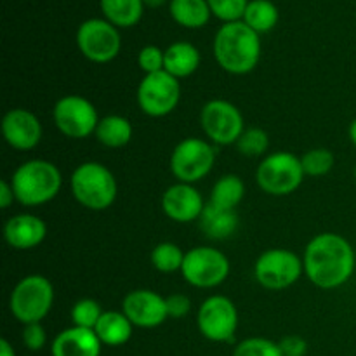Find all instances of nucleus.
I'll list each match as a JSON object with an SVG mask.
<instances>
[{
	"mask_svg": "<svg viewBox=\"0 0 356 356\" xmlns=\"http://www.w3.org/2000/svg\"><path fill=\"white\" fill-rule=\"evenodd\" d=\"M280 19L278 7L271 0H250L242 21L256 33L263 35L273 30Z\"/></svg>",
	"mask_w": 356,
	"mask_h": 356,
	"instance_id": "bb28decb",
	"label": "nucleus"
},
{
	"mask_svg": "<svg viewBox=\"0 0 356 356\" xmlns=\"http://www.w3.org/2000/svg\"><path fill=\"white\" fill-rule=\"evenodd\" d=\"M238 214L233 209H222L207 202L198 219V226L211 240H226L238 229Z\"/></svg>",
	"mask_w": 356,
	"mask_h": 356,
	"instance_id": "aec40b11",
	"label": "nucleus"
},
{
	"mask_svg": "<svg viewBox=\"0 0 356 356\" xmlns=\"http://www.w3.org/2000/svg\"><path fill=\"white\" fill-rule=\"evenodd\" d=\"M306 174L301 156L291 152H275L264 156L256 170V181L264 193L271 197H287L305 181Z\"/></svg>",
	"mask_w": 356,
	"mask_h": 356,
	"instance_id": "423d86ee",
	"label": "nucleus"
},
{
	"mask_svg": "<svg viewBox=\"0 0 356 356\" xmlns=\"http://www.w3.org/2000/svg\"><path fill=\"white\" fill-rule=\"evenodd\" d=\"M200 125L212 145H236L245 131V120L238 106L226 99H211L200 111Z\"/></svg>",
	"mask_w": 356,
	"mask_h": 356,
	"instance_id": "9b49d317",
	"label": "nucleus"
},
{
	"mask_svg": "<svg viewBox=\"0 0 356 356\" xmlns=\"http://www.w3.org/2000/svg\"><path fill=\"white\" fill-rule=\"evenodd\" d=\"M138 65L145 72V75L163 72V68H165V51H162L156 45H145L138 54Z\"/></svg>",
	"mask_w": 356,
	"mask_h": 356,
	"instance_id": "72a5a7b5",
	"label": "nucleus"
},
{
	"mask_svg": "<svg viewBox=\"0 0 356 356\" xmlns=\"http://www.w3.org/2000/svg\"><path fill=\"white\" fill-rule=\"evenodd\" d=\"M181 101V82L163 70L143 76L138 86V104L145 115L162 118L172 113Z\"/></svg>",
	"mask_w": 356,
	"mask_h": 356,
	"instance_id": "4468645a",
	"label": "nucleus"
},
{
	"mask_svg": "<svg viewBox=\"0 0 356 356\" xmlns=\"http://www.w3.org/2000/svg\"><path fill=\"white\" fill-rule=\"evenodd\" d=\"M214 58L229 75H247L261 59V35L243 21L225 23L214 37Z\"/></svg>",
	"mask_w": 356,
	"mask_h": 356,
	"instance_id": "f03ea898",
	"label": "nucleus"
},
{
	"mask_svg": "<svg viewBox=\"0 0 356 356\" xmlns=\"http://www.w3.org/2000/svg\"><path fill=\"white\" fill-rule=\"evenodd\" d=\"M169 13L179 26L188 30L204 28L212 16L207 0H170Z\"/></svg>",
	"mask_w": 356,
	"mask_h": 356,
	"instance_id": "b1692460",
	"label": "nucleus"
},
{
	"mask_svg": "<svg viewBox=\"0 0 356 356\" xmlns=\"http://www.w3.org/2000/svg\"><path fill=\"white\" fill-rule=\"evenodd\" d=\"M305 275L315 287L334 291L351 280L356 268L353 245L337 233L313 236L302 254Z\"/></svg>",
	"mask_w": 356,
	"mask_h": 356,
	"instance_id": "f257e3e1",
	"label": "nucleus"
},
{
	"mask_svg": "<svg viewBox=\"0 0 356 356\" xmlns=\"http://www.w3.org/2000/svg\"><path fill=\"white\" fill-rule=\"evenodd\" d=\"M145 2L146 7H153V9H159V7H162L163 3H167V0H143ZM170 2V0H169Z\"/></svg>",
	"mask_w": 356,
	"mask_h": 356,
	"instance_id": "a19ab883",
	"label": "nucleus"
},
{
	"mask_svg": "<svg viewBox=\"0 0 356 356\" xmlns=\"http://www.w3.org/2000/svg\"><path fill=\"white\" fill-rule=\"evenodd\" d=\"M162 211L170 221L188 225L198 221L207 202L204 200L195 184L176 183L167 188L162 195Z\"/></svg>",
	"mask_w": 356,
	"mask_h": 356,
	"instance_id": "f3484780",
	"label": "nucleus"
},
{
	"mask_svg": "<svg viewBox=\"0 0 356 356\" xmlns=\"http://www.w3.org/2000/svg\"><path fill=\"white\" fill-rule=\"evenodd\" d=\"M103 343L96 332L82 327H68L61 330L51 343L52 356H101Z\"/></svg>",
	"mask_w": 356,
	"mask_h": 356,
	"instance_id": "6ab92c4d",
	"label": "nucleus"
},
{
	"mask_svg": "<svg viewBox=\"0 0 356 356\" xmlns=\"http://www.w3.org/2000/svg\"><path fill=\"white\" fill-rule=\"evenodd\" d=\"M14 202H16V195H14L13 184H10V181L2 179L0 181V207L6 211Z\"/></svg>",
	"mask_w": 356,
	"mask_h": 356,
	"instance_id": "4c0bfd02",
	"label": "nucleus"
},
{
	"mask_svg": "<svg viewBox=\"0 0 356 356\" xmlns=\"http://www.w3.org/2000/svg\"><path fill=\"white\" fill-rule=\"evenodd\" d=\"M232 264L226 254L209 245L195 247L184 256L181 275L184 280L197 289L219 287L229 277Z\"/></svg>",
	"mask_w": 356,
	"mask_h": 356,
	"instance_id": "1a4fd4ad",
	"label": "nucleus"
},
{
	"mask_svg": "<svg viewBox=\"0 0 356 356\" xmlns=\"http://www.w3.org/2000/svg\"><path fill=\"white\" fill-rule=\"evenodd\" d=\"M197 325L205 339L212 343H232L238 329L235 302L221 294L209 296L198 308Z\"/></svg>",
	"mask_w": 356,
	"mask_h": 356,
	"instance_id": "ddd939ff",
	"label": "nucleus"
},
{
	"mask_svg": "<svg viewBox=\"0 0 356 356\" xmlns=\"http://www.w3.org/2000/svg\"><path fill=\"white\" fill-rule=\"evenodd\" d=\"M52 120L66 138L86 139L94 136L101 118L96 106L87 97L68 94L56 101L52 108Z\"/></svg>",
	"mask_w": 356,
	"mask_h": 356,
	"instance_id": "f8f14e48",
	"label": "nucleus"
},
{
	"mask_svg": "<svg viewBox=\"0 0 356 356\" xmlns=\"http://www.w3.org/2000/svg\"><path fill=\"white\" fill-rule=\"evenodd\" d=\"M2 136L10 148L17 152H30L37 148L44 136L37 115L26 108H13L2 118Z\"/></svg>",
	"mask_w": 356,
	"mask_h": 356,
	"instance_id": "dca6fc26",
	"label": "nucleus"
},
{
	"mask_svg": "<svg viewBox=\"0 0 356 356\" xmlns=\"http://www.w3.org/2000/svg\"><path fill=\"white\" fill-rule=\"evenodd\" d=\"M0 356H16L13 344L7 339H0Z\"/></svg>",
	"mask_w": 356,
	"mask_h": 356,
	"instance_id": "58836bf2",
	"label": "nucleus"
},
{
	"mask_svg": "<svg viewBox=\"0 0 356 356\" xmlns=\"http://www.w3.org/2000/svg\"><path fill=\"white\" fill-rule=\"evenodd\" d=\"M47 236V225L35 214H16L7 219L3 238L7 245L16 250H31L40 245Z\"/></svg>",
	"mask_w": 356,
	"mask_h": 356,
	"instance_id": "a211bd4d",
	"label": "nucleus"
},
{
	"mask_svg": "<svg viewBox=\"0 0 356 356\" xmlns=\"http://www.w3.org/2000/svg\"><path fill=\"white\" fill-rule=\"evenodd\" d=\"M348 138H350V141L353 143V146L356 148V118L351 122L350 127H348Z\"/></svg>",
	"mask_w": 356,
	"mask_h": 356,
	"instance_id": "ea45409f",
	"label": "nucleus"
},
{
	"mask_svg": "<svg viewBox=\"0 0 356 356\" xmlns=\"http://www.w3.org/2000/svg\"><path fill=\"white\" fill-rule=\"evenodd\" d=\"M76 47L90 63L106 65L120 54L122 38L118 28L103 17L86 19L76 30Z\"/></svg>",
	"mask_w": 356,
	"mask_h": 356,
	"instance_id": "9d476101",
	"label": "nucleus"
},
{
	"mask_svg": "<svg viewBox=\"0 0 356 356\" xmlns=\"http://www.w3.org/2000/svg\"><path fill=\"white\" fill-rule=\"evenodd\" d=\"M270 148V138L264 129L259 127H250L245 129L236 141V149L242 153L243 156H263L264 153Z\"/></svg>",
	"mask_w": 356,
	"mask_h": 356,
	"instance_id": "7c9ffc66",
	"label": "nucleus"
},
{
	"mask_svg": "<svg viewBox=\"0 0 356 356\" xmlns=\"http://www.w3.org/2000/svg\"><path fill=\"white\" fill-rule=\"evenodd\" d=\"M169 163L177 183L195 184L214 169L216 148L209 139L186 138L174 146Z\"/></svg>",
	"mask_w": 356,
	"mask_h": 356,
	"instance_id": "0eeeda50",
	"label": "nucleus"
},
{
	"mask_svg": "<svg viewBox=\"0 0 356 356\" xmlns=\"http://www.w3.org/2000/svg\"><path fill=\"white\" fill-rule=\"evenodd\" d=\"M103 346L118 348L131 341L134 325L124 312H104L94 329Z\"/></svg>",
	"mask_w": 356,
	"mask_h": 356,
	"instance_id": "4be33fe9",
	"label": "nucleus"
},
{
	"mask_svg": "<svg viewBox=\"0 0 356 356\" xmlns=\"http://www.w3.org/2000/svg\"><path fill=\"white\" fill-rule=\"evenodd\" d=\"M233 356H282L278 343L266 337H247L235 346Z\"/></svg>",
	"mask_w": 356,
	"mask_h": 356,
	"instance_id": "2f4dec72",
	"label": "nucleus"
},
{
	"mask_svg": "<svg viewBox=\"0 0 356 356\" xmlns=\"http://www.w3.org/2000/svg\"><path fill=\"white\" fill-rule=\"evenodd\" d=\"M336 156L329 148H312L301 155V165L306 176L322 177L334 169Z\"/></svg>",
	"mask_w": 356,
	"mask_h": 356,
	"instance_id": "c85d7f7f",
	"label": "nucleus"
},
{
	"mask_svg": "<svg viewBox=\"0 0 356 356\" xmlns=\"http://www.w3.org/2000/svg\"><path fill=\"white\" fill-rule=\"evenodd\" d=\"M21 341H23V346L26 350L40 351L47 344V332H45L42 322L24 325L23 332H21Z\"/></svg>",
	"mask_w": 356,
	"mask_h": 356,
	"instance_id": "f704fd0d",
	"label": "nucleus"
},
{
	"mask_svg": "<svg viewBox=\"0 0 356 356\" xmlns=\"http://www.w3.org/2000/svg\"><path fill=\"white\" fill-rule=\"evenodd\" d=\"M202 61L200 51L190 42H174L165 49V72L181 80L191 76Z\"/></svg>",
	"mask_w": 356,
	"mask_h": 356,
	"instance_id": "412c9836",
	"label": "nucleus"
},
{
	"mask_svg": "<svg viewBox=\"0 0 356 356\" xmlns=\"http://www.w3.org/2000/svg\"><path fill=\"white\" fill-rule=\"evenodd\" d=\"M104 19L117 28H132L141 21L145 13L143 0H99Z\"/></svg>",
	"mask_w": 356,
	"mask_h": 356,
	"instance_id": "393cba45",
	"label": "nucleus"
},
{
	"mask_svg": "<svg viewBox=\"0 0 356 356\" xmlns=\"http://www.w3.org/2000/svg\"><path fill=\"white\" fill-rule=\"evenodd\" d=\"M54 305V287L44 275H28L21 278L9 298V309L23 325L42 322Z\"/></svg>",
	"mask_w": 356,
	"mask_h": 356,
	"instance_id": "39448f33",
	"label": "nucleus"
},
{
	"mask_svg": "<svg viewBox=\"0 0 356 356\" xmlns=\"http://www.w3.org/2000/svg\"><path fill=\"white\" fill-rule=\"evenodd\" d=\"M353 172H355V181H356V163H355V170H353Z\"/></svg>",
	"mask_w": 356,
	"mask_h": 356,
	"instance_id": "79ce46f5",
	"label": "nucleus"
},
{
	"mask_svg": "<svg viewBox=\"0 0 356 356\" xmlns=\"http://www.w3.org/2000/svg\"><path fill=\"white\" fill-rule=\"evenodd\" d=\"M72 193L82 207L101 212L115 204L118 184L115 174L101 162H83L73 170L70 179Z\"/></svg>",
	"mask_w": 356,
	"mask_h": 356,
	"instance_id": "20e7f679",
	"label": "nucleus"
},
{
	"mask_svg": "<svg viewBox=\"0 0 356 356\" xmlns=\"http://www.w3.org/2000/svg\"><path fill=\"white\" fill-rule=\"evenodd\" d=\"M184 256L186 252L181 250V247L174 242H160L159 245H155V249L152 250V266L155 268L160 273H176L181 271L184 263Z\"/></svg>",
	"mask_w": 356,
	"mask_h": 356,
	"instance_id": "cd10ccee",
	"label": "nucleus"
},
{
	"mask_svg": "<svg viewBox=\"0 0 356 356\" xmlns=\"http://www.w3.org/2000/svg\"><path fill=\"white\" fill-rule=\"evenodd\" d=\"M17 204L38 207L58 197L63 176L58 165L44 159H31L21 163L10 177Z\"/></svg>",
	"mask_w": 356,
	"mask_h": 356,
	"instance_id": "7ed1b4c3",
	"label": "nucleus"
},
{
	"mask_svg": "<svg viewBox=\"0 0 356 356\" xmlns=\"http://www.w3.org/2000/svg\"><path fill=\"white\" fill-rule=\"evenodd\" d=\"M245 197V183L236 174H226L214 183L209 202L222 209H233L240 205Z\"/></svg>",
	"mask_w": 356,
	"mask_h": 356,
	"instance_id": "a878e982",
	"label": "nucleus"
},
{
	"mask_svg": "<svg viewBox=\"0 0 356 356\" xmlns=\"http://www.w3.org/2000/svg\"><path fill=\"white\" fill-rule=\"evenodd\" d=\"M207 2L209 7H211L212 16L221 19L222 24H225L242 21L250 0H207Z\"/></svg>",
	"mask_w": 356,
	"mask_h": 356,
	"instance_id": "473e14b6",
	"label": "nucleus"
},
{
	"mask_svg": "<svg viewBox=\"0 0 356 356\" xmlns=\"http://www.w3.org/2000/svg\"><path fill=\"white\" fill-rule=\"evenodd\" d=\"M103 308H101L99 302L96 299L83 298L73 305L70 316H72V322L75 327H82V329H96L97 322L103 316Z\"/></svg>",
	"mask_w": 356,
	"mask_h": 356,
	"instance_id": "c756f323",
	"label": "nucleus"
},
{
	"mask_svg": "<svg viewBox=\"0 0 356 356\" xmlns=\"http://www.w3.org/2000/svg\"><path fill=\"white\" fill-rule=\"evenodd\" d=\"M305 275L302 257L289 249H268L254 264V277L268 291H285Z\"/></svg>",
	"mask_w": 356,
	"mask_h": 356,
	"instance_id": "6e6552de",
	"label": "nucleus"
},
{
	"mask_svg": "<svg viewBox=\"0 0 356 356\" xmlns=\"http://www.w3.org/2000/svg\"><path fill=\"white\" fill-rule=\"evenodd\" d=\"M132 136H134V129L129 118L122 117V115H106L97 124L94 138L101 143L103 146L111 149L124 148L131 143Z\"/></svg>",
	"mask_w": 356,
	"mask_h": 356,
	"instance_id": "5701e85b",
	"label": "nucleus"
},
{
	"mask_svg": "<svg viewBox=\"0 0 356 356\" xmlns=\"http://www.w3.org/2000/svg\"><path fill=\"white\" fill-rule=\"evenodd\" d=\"M169 318H184L191 312V301L186 294H170L165 298Z\"/></svg>",
	"mask_w": 356,
	"mask_h": 356,
	"instance_id": "c9c22d12",
	"label": "nucleus"
},
{
	"mask_svg": "<svg viewBox=\"0 0 356 356\" xmlns=\"http://www.w3.org/2000/svg\"><path fill=\"white\" fill-rule=\"evenodd\" d=\"M282 356H306L308 353V343L301 336H285L278 343Z\"/></svg>",
	"mask_w": 356,
	"mask_h": 356,
	"instance_id": "e433bc0d",
	"label": "nucleus"
},
{
	"mask_svg": "<svg viewBox=\"0 0 356 356\" xmlns=\"http://www.w3.org/2000/svg\"><path fill=\"white\" fill-rule=\"evenodd\" d=\"M122 312L132 325L139 329H155L169 318L165 298L149 289H136L129 292L122 301Z\"/></svg>",
	"mask_w": 356,
	"mask_h": 356,
	"instance_id": "2eb2a0df",
	"label": "nucleus"
}]
</instances>
